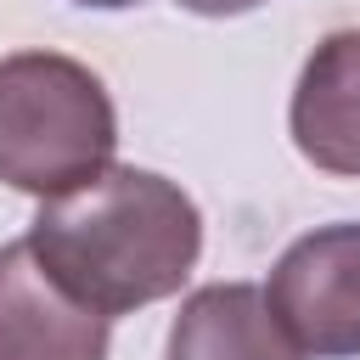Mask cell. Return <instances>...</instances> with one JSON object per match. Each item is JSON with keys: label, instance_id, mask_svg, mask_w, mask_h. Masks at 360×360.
<instances>
[{"label": "cell", "instance_id": "cell-1", "mask_svg": "<svg viewBox=\"0 0 360 360\" xmlns=\"http://www.w3.org/2000/svg\"><path fill=\"white\" fill-rule=\"evenodd\" d=\"M28 248L79 304L118 321L191 281L202 259V214L180 180L107 163L79 191L39 202Z\"/></svg>", "mask_w": 360, "mask_h": 360}, {"label": "cell", "instance_id": "cell-2", "mask_svg": "<svg viewBox=\"0 0 360 360\" xmlns=\"http://www.w3.org/2000/svg\"><path fill=\"white\" fill-rule=\"evenodd\" d=\"M118 152L107 84L62 51L0 56V180L39 202L79 191Z\"/></svg>", "mask_w": 360, "mask_h": 360}, {"label": "cell", "instance_id": "cell-3", "mask_svg": "<svg viewBox=\"0 0 360 360\" xmlns=\"http://www.w3.org/2000/svg\"><path fill=\"white\" fill-rule=\"evenodd\" d=\"M270 315L315 360L360 354V219L315 225L276 259L264 281Z\"/></svg>", "mask_w": 360, "mask_h": 360}, {"label": "cell", "instance_id": "cell-4", "mask_svg": "<svg viewBox=\"0 0 360 360\" xmlns=\"http://www.w3.org/2000/svg\"><path fill=\"white\" fill-rule=\"evenodd\" d=\"M112 321L79 304L28 248L0 242V360H107Z\"/></svg>", "mask_w": 360, "mask_h": 360}, {"label": "cell", "instance_id": "cell-5", "mask_svg": "<svg viewBox=\"0 0 360 360\" xmlns=\"http://www.w3.org/2000/svg\"><path fill=\"white\" fill-rule=\"evenodd\" d=\"M287 129L304 163L360 180V28H332L298 68Z\"/></svg>", "mask_w": 360, "mask_h": 360}, {"label": "cell", "instance_id": "cell-6", "mask_svg": "<svg viewBox=\"0 0 360 360\" xmlns=\"http://www.w3.org/2000/svg\"><path fill=\"white\" fill-rule=\"evenodd\" d=\"M163 360H304V349L270 315L264 287L208 281L180 298V309L169 321Z\"/></svg>", "mask_w": 360, "mask_h": 360}, {"label": "cell", "instance_id": "cell-7", "mask_svg": "<svg viewBox=\"0 0 360 360\" xmlns=\"http://www.w3.org/2000/svg\"><path fill=\"white\" fill-rule=\"evenodd\" d=\"M174 6L191 17H242V11H259L264 0H174Z\"/></svg>", "mask_w": 360, "mask_h": 360}, {"label": "cell", "instance_id": "cell-8", "mask_svg": "<svg viewBox=\"0 0 360 360\" xmlns=\"http://www.w3.org/2000/svg\"><path fill=\"white\" fill-rule=\"evenodd\" d=\"M73 6H90V11H129V6H141V0H73Z\"/></svg>", "mask_w": 360, "mask_h": 360}]
</instances>
